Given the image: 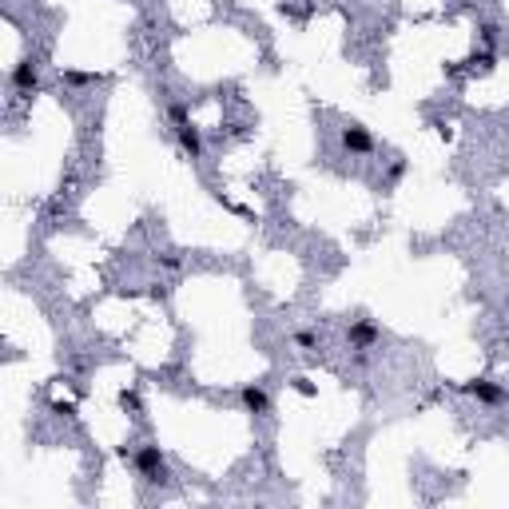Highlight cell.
<instances>
[{"instance_id": "5b68a950", "label": "cell", "mask_w": 509, "mask_h": 509, "mask_svg": "<svg viewBox=\"0 0 509 509\" xmlns=\"http://www.w3.org/2000/svg\"><path fill=\"white\" fill-rule=\"evenodd\" d=\"M175 140H180V148L187 151L191 160H199L203 155V136H199V128H191V120L175 128Z\"/></svg>"}, {"instance_id": "52a82bcc", "label": "cell", "mask_w": 509, "mask_h": 509, "mask_svg": "<svg viewBox=\"0 0 509 509\" xmlns=\"http://www.w3.org/2000/svg\"><path fill=\"white\" fill-rule=\"evenodd\" d=\"M12 88H16V92L36 88V64H32V60H21V64H16V68H12Z\"/></svg>"}, {"instance_id": "7a4b0ae2", "label": "cell", "mask_w": 509, "mask_h": 509, "mask_svg": "<svg viewBox=\"0 0 509 509\" xmlns=\"http://www.w3.org/2000/svg\"><path fill=\"white\" fill-rule=\"evenodd\" d=\"M342 148H346L350 155H370V151H374V136H370L362 124H346V128H342Z\"/></svg>"}, {"instance_id": "9c48e42d", "label": "cell", "mask_w": 509, "mask_h": 509, "mask_svg": "<svg viewBox=\"0 0 509 509\" xmlns=\"http://www.w3.org/2000/svg\"><path fill=\"white\" fill-rule=\"evenodd\" d=\"M295 342H299V346H307V350H314V346H319V334H314V330H299V334H295Z\"/></svg>"}, {"instance_id": "7c38bea8", "label": "cell", "mask_w": 509, "mask_h": 509, "mask_svg": "<svg viewBox=\"0 0 509 509\" xmlns=\"http://www.w3.org/2000/svg\"><path fill=\"white\" fill-rule=\"evenodd\" d=\"M295 390H299L302 398H310V394H314V386H310V382H307V378H295Z\"/></svg>"}, {"instance_id": "30bf717a", "label": "cell", "mask_w": 509, "mask_h": 509, "mask_svg": "<svg viewBox=\"0 0 509 509\" xmlns=\"http://www.w3.org/2000/svg\"><path fill=\"white\" fill-rule=\"evenodd\" d=\"M64 80L76 84V88H84V84H92V76H88V72H64Z\"/></svg>"}, {"instance_id": "6da1fadb", "label": "cell", "mask_w": 509, "mask_h": 509, "mask_svg": "<svg viewBox=\"0 0 509 509\" xmlns=\"http://www.w3.org/2000/svg\"><path fill=\"white\" fill-rule=\"evenodd\" d=\"M131 466H136V474H140L143 481H151V486H168V458L160 454V446H140L136 454H131Z\"/></svg>"}, {"instance_id": "8992f818", "label": "cell", "mask_w": 509, "mask_h": 509, "mask_svg": "<svg viewBox=\"0 0 509 509\" xmlns=\"http://www.w3.org/2000/svg\"><path fill=\"white\" fill-rule=\"evenodd\" d=\"M378 339H382V330L374 327V322H366V319H362V322H354V327H350V342H354V346H359V350H370V346H374V342H378Z\"/></svg>"}, {"instance_id": "3957f363", "label": "cell", "mask_w": 509, "mask_h": 509, "mask_svg": "<svg viewBox=\"0 0 509 509\" xmlns=\"http://www.w3.org/2000/svg\"><path fill=\"white\" fill-rule=\"evenodd\" d=\"M466 394H474L478 402H486V406H501V402L509 398L505 386H498V382H489V378H478V382H469Z\"/></svg>"}, {"instance_id": "277c9868", "label": "cell", "mask_w": 509, "mask_h": 509, "mask_svg": "<svg viewBox=\"0 0 509 509\" xmlns=\"http://www.w3.org/2000/svg\"><path fill=\"white\" fill-rule=\"evenodd\" d=\"M239 402H243L247 414H255V418L270 410V398H267V390H263V386H243L239 390Z\"/></svg>"}, {"instance_id": "8fae6325", "label": "cell", "mask_w": 509, "mask_h": 509, "mask_svg": "<svg viewBox=\"0 0 509 509\" xmlns=\"http://www.w3.org/2000/svg\"><path fill=\"white\" fill-rule=\"evenodd\" d=\"M120 402H124V410H140V398H136L131 390H124V394H120Z\"/></svg>"}, {"instance_id": "ba28073f", "label": "cell", "mask_w": 509, "mask_h": 509, "mask_svg": "<svg viewBox=\"0 0 509 509\" xmlns=\"http://www.w3.org/2000/svg\"><path fill=\"white\" fill-rule=\"evenodd\" d=\"M168 120L180 128V124H187L191 116H187V104H180V100H168Z\"/></svg>"}]
</instances>
